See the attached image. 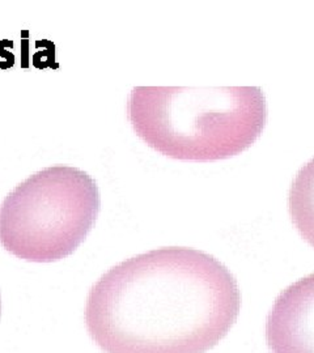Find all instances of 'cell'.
I'll list each match as a JSON object with an SVG mask.
<instances>
[{
    "mask_svg": "<svg viewBox=\"0 0 314 353\" xmlns=\"http://www.w3.org/2000/svg\"><path fill=\"white\" fill-rule=\"evenodd\" d=\"M239 310V283L219 259L161 248L114 265L93 284L86 326L105 353H206Z\"/></svg>",
    "mask_w": 314,
    "mask_h": 353,
    "instance_id": "6da1fadb",
    "label": "cell"
},
{
    "mask_svg": "<svg viewBox=\"0 0 314 353\" xmlns=\"http://www.w3.org/2000/svg\"><path fill=\"white\" fill-rule=\"evenodd\" d=\"M127 118L139 138L164 156L216 161L261 137L267 103L259 87H135Z\"/></svg>",
    "mask_w": 314,
    "mask_h": 353,
    "instance_id": "7a4b0ae2",
    "label": "cell"
},
{
    "mask_svg": "<svg viewBox=\"0 0 314 353\" xmlns=\"http://www.w3.org/2000/svg\"><path fill=\"white\" fill-rule=\"evenodd\" d=\"M100 208V190L87 172L70 165L45 168L0 204V246L26 262L62 261L88 237Z\"/></svg>",
    "mask_w": 314,
    "mask_h": 353,
    "instance_id": "3957f363",
    "label": "cell"
},
{
    "mask_svg": "<svg viewBox=\"0 0 314 353\" xmlns=\"http://www.w3.org/2000/svg\"><path fill=\"white\" fill-rule=\"evenodd\" d=\"M264 335L271 353H314V272L277 296Z\"/></svg>",
    "mask_w": 314,
    "mask_h": 353,
    "instance_id": "277c9868",
    "label": "cell"
},
{
    "mask_svg": "<svg viewBox=\"0 0 314 353\" xmlns=\"http://www.w3.org/2000/svg\"><path fill=\"white\" fill-rule=\"evenodd\" d=\"M288 211L299 234L314 248V159L293 178L288 192Z\"/></svg>",
    "mask_w": 314,
    "mask_h": 353,
    "instance_id": "5b68a950",
    "label": "cell"
},
{
    "mask_svg": "<svg viewBox=\"0 0 314 353\" xmlns=\"http://www.w3.org/2000/svg\"><path fill=\"white\" fill-rule=\"evenodd\" d=\"M0 310H1V301H0Z\"/></svg>",
    "mask_w": 314,
    "mask_h": 353,
    "instance_id": "8992f818",
    "label": "cell"
}]
</instances>
